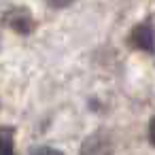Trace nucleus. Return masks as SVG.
<instances>
[{"label":"nucleus","instance_id":"1","mask_svg":"<svg viewBox=\"0 0 155 155\" xmlns=\"http://www.w3.org/2000/svg\"><path fill=\"white\" fill-rule=\"evenodd\" d=\"M132 41H134L136 47H140V49H144V51H151V49H153V30L142 24V26H138V28L134 30Z\"/></svg>","mask_w":155,"mask_h":155},{"label":"nucleus","instance_id":"2","mask_svg":"<svg viewBox=\"0 0 155 155\" xmlns=\"http://www.w3.org/2000/svg\"><path fill=\"white\" fill-rule=\"evenodd\" d=\"M83 155H106L104 138L102 136H91L89 142L83 144Z\"/></svg>","mask_w":155,"mask_h":155},{"label":"nucleus","instance_id":"3","mask_svg":"<svg viewBox=\"0 0 155 155\" xmlns=\"http://www.w3.org/2000/svg\"><path fill=\"white\" fill-rule=\"evenodd\" d=\"M0 155H13V138L7 132H0Z\"/></svg>","mask_w":155,"mask_h":155},{"label":"nucleus","instance_id":"4","mask_svg":"<svg viewBox=\"0 0 155 155\" xmlns=\"http://www.w3.org/2000/svg\"><path fill=\"white\" fill-rule=\"evenodd\" d=\"M30 155H62V153L55 151V149H51V147H38V149H34Z\"/></svg>","mask_w":155,"mask_h":155},{"label":"nucleus","instance_id":"5","mask_svg":"<svg viewBox=\"0 0 155 155\" xmlns=\"http://www.w3.org/2000/svg\"><path fill=\"white\" fill-rule=\"evenodd\" d=\"M149 136H151V142L155 144V117L151 119V125H149Z\"/></svg>","mask_w":155,"mask_h":155}]
</instances>
